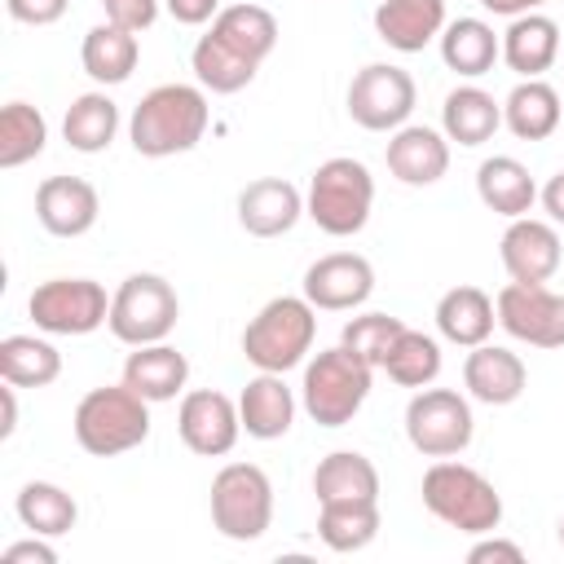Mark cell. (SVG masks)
<instances>
[{
  "mask_svg": "<svg viewBox=\"0 0 564 564\" xmlns=\"http://www.w3.org/2000/svg\"><path fill=\"white\" fill-rule=\"evenodd\" d=\"M207 97L194 84H159L150 88L132 119H128V141L141 159H167V154H185L203 141L207 132Z\"/></svg>",
  "mask_w": 564,
  "mask_h": 564,
  "instance_id": "6da1fadb",
  "label": "cell"
},
{
  "mask_svg": "<svg viewBox=\"0 0 564 564\" xmlns=\"http://www.w3.org/2000/svg\"><path fill=\"white\" fill-rule=\"evenodd\" d=\"M498 128H502V106L494 101V93H485L476 84H463V88L445 93L441 132L449 141H458V145H485Z\"/></svg>",
  "mask_w": 564,
  "mask_h": 564,
  "instance_id": "83f0119b",
  "label": "cell"
},
{
  "mask_svg": "<svg viewBox=\"0 0 564 564\" xmlns=\"http://www.w3.org/2000/svg\"><path fill=\"white\" fill-rule=\"evenodd\" d=\"M375 291V269L357 251H330L304 269V300L326 313L361 308Z\"/></svg>",
  "mask_w": 564,
  "mask_h": 564,
  "instance_id": "5bb4252c",
  "label": "cell"
},
{
  "mask_svg": "<svg viewBox=\"0 0 564 564\" xmlns=\"http://www.w3.org/2000/svg\"><path fill=\"white\" fill-rule=\"evenodd\" d=\"M212 524L229 542H256L273 524V485L256 463H225L212 476Z\"/></svg>",
  "mask_w": 564,
  "mask_h": 564,
  "instance_id": "ba28073f",
  "label": "cell"
},
{
  "mask_svg": "<svg viewBox=\"0 0 564 564\" xmlns=\"http://www.w3.org/2000/svg\"><path fill=\"white\" fill-rule=\"evenodd\" d=\"M238 419H242V432L256 436V441H278L291 432L295 423V392L286 388L282 375L273 370H260L256 379H247L242 397H238Z\"/></svg>",
  "mask_w": 564,
  "mask_h": 564,
  "instance_id": "44dd1931",
  "label": "cell"
},
{
  "mask_svg": "<svg viewBox=\"0 0 564 564\" xmlns=\"http://www.w3.org/2000/svg\"><path fill=\"white\" fill-rule=\"evenodd\" d=\"M317 538L339 555L370 546L379 538V502H322Z\"/></svg>",
  "mask_w": 564,
  "mask_h": 564,
  "instance_id": "e575fe53",
  "label": "cell"
},
{
  "mask_svg": "<svg viewBox=\"0 0 564 564\" xmlns=\"http://www.w3.org/2000/svg\"><path fill=\"white\" fill-rule=\"evenodd\" d=\"M476 419L454 388H419L405 405V436L423 458H458L471 445Z\"/></svg>",
  "mask_w": 564,
  "mask_h": 564,
  "instance_id": "9c48e42d",
  "label": "cell"
},
{
  "mask_svg": "<svg viewBox=\"0 0 564 564\" xmlns=\"http://www.w3.org/2000/svg\"><path fill=\"white\" fill-rule=\"evenodd\" d=\"M75 441L84 454L93 458H115L137 449L150 436V401L141 392H132L128 383H106L79 397L75 405Z\"/></svg>",
  "mask_w": 564,
  "mask_h": 564,
  "instance_id": "7a4b0ae2",
  "label": "cell"
},
{
  "mask_svg": "<svg viewBox=\"0 0 564 564\" xmlns=\"http://www.w3.org/2000/svg\"><path fill=\"white\" fill-rule=\"evenodd\" d=\"M560 57V26L546 13H520L502 31V62L520 79H538Z\"/></svg>",
  "mask_w": 564,
  "mask_h": 564,
  "instance_id": "7402d4cb",
  "label": "cell"
},
{
  "mask_svg": "<svg viewBox=\"0 0 564 564\" xmlns=\"http://www.w3.org/2000/svg\"><path fill=\"white\" fill-rule=\"evenodd\" d=\"M463 388L480 405H511L529 388V370H524V361L511 348H502V344H476L467 352V361H463Z\"/></svg>",
  "mask_w": 564,
  "mask_h": 564,
  "instance_id": "d6986e66",
  "label": "cell"
},
{
  "mask_svg": "<svg viewBox=\"0 0 564 564\" xmlns=\"http://www.w3.org/2000/svg\"><path fill=\"white\" fill-rule=\"evenodd\" d=\"M137 57H141L137 35L115 26V22L93 26L84 35V48H79V62H84L88 79H97V84H123L137 70Z\"/></svg>",
  "mask_w": 564,
  "mask_h": 564,
  "instance_id": "f546056e",
  "label": "cell"
},
{
  "mask_svg": "<svg viewBox=\"0 0 564 564\" xmlns=\"http://www.w3.org/2000/svg\"><path fill=\"white\" fill-rule=\"evenodd\" d=\"M0 401H4V423H0V436H13V427H18V401H13V383H9V388H0Z\"/></svg>",
  "mask_w": 564,
  "mask_h": 564,
  "instance_id": "7dc6e473",
  "label": "cell"
},
{
  "mask_svg": "<svg viewBox=\"0 0 564 564\" xmlns=\"http://www.w3.org/2000/svg\"><path fill=\"white\" fill-rule=\"evenodd\" d=\"M119 132V106L106 97V93H79L70 106H66V119H62V137L70 150L79 154H101Z\"/></svg>",
  "mask_w": 564,
  "mask_h": 564,
  "instance_id": "d6a6232c",
  "label": "cell"
},
{
  "mask_svg": "<svg viewBox=\"0 0 564 564\" xmlns=\"http://www.w3.org/2000/svg\"><path fill=\"white\" fill-rule=\"evenodd\" d=\"M423 507L458 529V533H494L502 524V494L494 489V480H485L476 467L454 463V458H436L423 471Z\"/></svg>",
  "mask_w": 564,
  "mask_h": 564,
  "instance_id": "3957f363",
  "label": "cell"
},
{
  "mask_svg": "<svg viewBox=\"0 0 564 564\" xmlns=\"http://www.w3.org/2000/svg\"><path fill=\"white\" fill-rule=\"evenodd\" d=\"M212 35L225 40L234 53H242L247 62L260 66L273 53V44H278V18L269 9H260V4H229V9L216 13Z\"/></svg>",
  "mask_w": 564,
  "mask_h": 564,
  "instance_id": "4dcf8cb0",
  "label": "cell"
},
{
  "mask_svg": "<svg viewBox=\"0 0 564 564\" xmlns=\"http://www.w3.org/2000/svg\"><path fill=\"white\" fill-rule=\"evenodd\" d=\"M176 317H181V300H176L172 282L159 273H132L110 295V322L106 326L119 344L141 348V344H163L172 335Z\"/></svg>",
  "mask_w": 564,
  "mask_h": 564,
  "instance_id": "52a82bcc",
  "label": "cell"
},
{
  "mask_svg": "<svg viewBox=\"0 0 564 564\" xmlns=\"http://www.w3.org/2000/svg\"><path fill=\"white\" fill-rule=\"evenodd\" d=\"M388 172L401 185H436L449 172V137L427 123H401L383 150Z\"/></svg>",
  "mask_w": 564,
  "mask_h": 564,
  "instance_id": "e0dca14e",
  "label": "cell"
},
{
  "mask_svg": "<svg viewBox=\"0 0 564 564\" xmlns=\"http://www.w3.org/2000/svg\"><path fill=\"white\" fill-rule=\"evenodd\" d=\"M62 375V352L40 335L0 339V379L13 388H48Z\"/></svg>",
  "mask_w": 564,
  "mask_h": 564,
  "instance_id": "1f68e13d",
  "label": "cell"
},
{
  "mask_svg": "<svg viewBox=\"0 0 564 564\" xmlns=\"http://www.w3.org/2000/svg\"><path fill=\"white\" fill-rule=\"evenodd\" d=\"M0 564H57V551L48 546V538L31 533L26 542H13L0 551Z\"/></svg>",
  "mask_w": 564,
  "mask_h": 564,
  "instance_id": "7bdbcfd3",
  "label": "cell"
},
{
  "mask_svg": "<svg viewBox=\"0 0 564 564\" xmlns=\"http://www.w3.org/2000/svg\"><path fill=\"white\" fill-rule=\"evenodd\" d=\"M167 13H172L181 26H203V22H216L220 0H167Z\"/></svg>",
  "mask_w": 564,
  "mask_h": 564,
  "instance_id": "ee69618b",
  "label": "cell"
},
{
  "mask_svg": "<svg viewBox=\"0 0 564 564\" xmlns=\"http://www.w3.org/2000/svg\"><path fill=\"white\" fill-rule=\"evenodd\" d=\"M414 79L392 62H370L348 84V115L366 132H397L414 110Z\"/></svg>",
  "mask_w": 564,
  "mask_h": 564,
  "instance_id": "8fae6325",
  "label": "cell"
},
{
  "mask_svg": "<svg viewBox=\"0 0 564 564\" xmlns=\"http://www.w3.org/2000/svg\"><path fill=\"white\" fill-rule=\"evenodd\" d=\"M560 546H564V520H560Z\"/></svg>",
  "mask_w": 564,
  "mask_h": 564,
  "instance_id": "c3c4849f",
  "label": "cell"
},
{
  "mask_svg": "<svg viewBox=\"0 0 564 564\" xmlns=\"http://www.w3.org/2000/svg\"><path fill=\"white\" fill-rule=\"evenodd\" d=\"M538 198H542V207H546V216L555 220V225H564V172H555L542 189H538Z\"/></svg>",
  "mask_w": 564,
  "mask_h": 564,
  "instance_id": "f6af8a7d",
  "label": "cell"
},
{
  "mask_svg": "<svg viewBox=\"0 0 564 564\" xmlns=\"http://www.w3.org/2000/svg\"><path fill=\"white\" fill-rule=\"evenodd\" d=\"M498 256H502V269L511 273V282H551L564 260V247H560L555 225L516 216L498 242Z\"/></svg>",
  "mask_w": 564,
  "mask_h": 564,
  "instance_id": "2e32d148",
  "label": "cell"
},
{
  "mask_svg": "<svg viewBox=\"0 0 564 564\" xmlns=\"http://www.w3.org/2000/svg\"><path fill=\"white\" fill-rule=\"evenodd\" d=\"M313 494L322 502H379V471L357 449H335L313 471Z\"/></svg>",
  "mask_w": 564,
  "mask_h": 564,
  "instance_id": "4316f807",
  "label": "cell"
},
{
  "mask_svg": "<svg viewBox=\"0 0 564 564\" xmlns=\"http://www.w3.org/2000/svg\"><path fill=\"white\" fill-rule=\"evenodd\" d=\"M106 4V22L123 26V31H150L159 18V0H101Z\"/></svg>",
  "mask_w": 564,
  "mask_h": 564,
  "instance_id": "ab89813d",
  "label": "cell"
},
{
  "mask_svg": "<svg viewBox=\"0 0 564 564\" xmlns=\"http://www.w3.org/2000/svg\"><path fill=\"white\" fill-rule=\"evenodd\" d=\"M560 93L546 79H520L507 101H502V123L520 137V141H546L560 128Z\"/></svg>",
  "mask_w": 564,
  "mask_h": 564,
  "instance_id": "f1b7e54d",
  "label": "cell"
},
{
  "mask_svg": "<svg viewBox=\"0 0 564 564\" xmlns=\"http://www.w3.org/2000/svg\"><path fill=\"white\" fill-rule=\"evenodd\" d=\"M26 313L44 335H93L110 322V295L93 278H48L31 291Z\"/></svg>",
  "mask_w": 564,
  "mask_h": 564,
  "instance_id": "30bf717a",
  "label": "cell"
},
{
  "mask_svg": "<svg viewBox=\"0 0 564 564\" xmlns=\"http://www.w3.org/2000/svg\"><path fill=\"white\" fill-rule=\"evenodd\" d=\"M370 375H375V366L366 357H357L348 344L322 348L304 366V383H300V401H304L308 419L317 427H344V423H352V414L370 397Z\"/></svg>",
  "mask_w": 564,
  "mask_h": 564,
  "instance_id": "5b68a950",
  "label": "cell"
},
{
  "mask_svg": "<svg viewBox=\"0 0 564 564\" xmlns=\"http://www.w3.org/2000/svg\"><path fill=\"white\" fill-rule=\"evenodd\" d=\"M189 66H194V75H198V84L203 88H212V93H242L251 79H256V62H247L242 53H234L225 40H216L212 31L194 44V53H189Z\"/></svg>",
  "mask_w": 564,
  "mask_h": 564,
  "instance_id": "d590c367",
  "label": "cell"
},
{
  "mask_svg": "<svg viewBox=\"0 0 564 564\" xmlns=\"http://www.w3.org/2000/svg\"><path fill=\"white\" fill-rule=\"evenodd\" d=\"M70 0H4L9 18L22 22V26H53L62 13H66Z\"/></svg>",
  "mask_w": 564,
  "mask_h": 564,
  "instance_id": "60d3db41",
  "label": "cell"
},
{
  "mask_svg": "<svg viewBox=\"0 0 564 564\" xmlns=\"http://www.w3.org/2000/svg\"><path fill=\"white\" fill-rule=\"evenodd\" d=\"M101 216V198L84 176H44L35 189V220L53 238H84Z\"/></svg>",
  "mask_w": 564,
  "mask_h": 564,
  "instance_id": "9a60e30c",
  "label": "cell"
},
{
  "mask_svg": "<svg viewBox=\"0 0 564 564\" xmlns=\"http://www.w3.org/2000/svg\"><path fill=\"white\" fill-rule=\"evenodd\" d=\"M317 339V308L304 295H273L242 330V357L256 370L286 375L308 357Z\"/></svg>",
  "mask_w": 564,
  "mask_h": 564,
  "instance_id": "8992f818",
  "label": "cell"
},
{
  "mask_svg": "<svg viewBox=\"0 0 564 564\" xmlns=\"http://www.w3.org/2000/svg\"><path fill=\"white\" fill-rule=\"evenodd\" d=\"M176 432L181 441L203 454V458H220L238 445L242 436V419H238V401H229L225 392L216 388H194L181 397V410H176Z\"/></svg>",
  "mask_w": 564,
  "mask_h": 564,
  "instance_id": "4fadbf2b",
  "label": "cell"
},
{
  "mask_svg": "<svg viewBox=\"0 0 564 564\" xmlns=\"http://www.w3.org/2000/svg\"><path fill=\"white\" fill-rule=\"evenodd\" d=\"M13 511H18L22 529H31V533H40V538H62V533H70L75 520H79L75 498H70L62 485H53V480H31V485H22Z\"/></svg>",
  "mask_w": 564,
  "mask_h": 564,
  "instance_id": "836d02e7",
  "label": "cell"
},
{
  "mask_svg": "<svg viewBox=\"0 0 564 564\" xmlns=\"http://www.w3.org/2000/svg\"><path fill=\"white\" fill-rule=\"evenodd\" d=\"M467 560H471V564H524V551H520L516 542H507V538L480 533V542L467 551Z\"/></svg>",
  "mask_w": 564,
  "mask_h": 564,
  "instance_id": "b9f144b4",
  "label": "cell"
},
{
  "mask_svg": "<svg viewBox=\"0 0 564 564\" xmlns=\"http://www.w3.org/2000/svg\"><path fill=\"white\" fill-rule=\"evenodd\" d=\"M375 207V176L361 159H326L317 163V172L308 176V194H304V216L330 234V238H352L366 229Z\"/></svg>",
  "mask_w": 564,
  "mask_h": 564,
  "instance_id": "277c9868",
  "label": "cell"
},
{
  "mask_svg": "<svg viewBox=\"0 0 564 564\" xmlns=\"http://www.w3.org/2000/svg\"><path fill=\"white\" fill-rule=\"evenodd\" d=\"M405 330V322L401 317H388V313H361V317H352L348 326H344V339L339 344H348L357 357H366L370 366H383V357L392 352V344H397V335Z\"/></svg>",
  "mask_w": 564,
  "mask_h": 564,
  "instance_id": "f35d334b",
  "label": "cell"
},
{
  "mask_svg": "<svg viewBox=\"0 0 564 564\" xmlns=\"http://www.w3.org/2000/svg\"><path fill=\"white\" fill-rule=\"evenodd\" d=\"M546 0H480V9L498 13V18H520V13H538Z\"/></svg>",
  "mask_w": 564,
  "mask_h": 564,
  "instance_id": "bcb514c9",
  "label": "cell"
},
{
  "mask_svg": "<svg viewBox=\"0 0 564 564\" xmlns=\"http://www.w3.org/2000/svg\"><path fill=\"white\" fill-rule=\"evenodd\" d=\"M502 57V35L485 22V18H454L441 31V62L463 75V79H480L485 70H494V62Z\"/></svg>",
  "mask_w": 564,
  "mask_h": 564,
  "instance_id": "603a6c76",
  "label": "cell"
},
{
  "mask_svg": "<svg viewBox=\"0 0 564 564\" xmlns=\"http://www.w3.org/2000/svg\"><path fill=\"white\" fill-rule=\"evenodd\" d=\"M476 194L489 212L516 220V216H529L533 203H538V185L529 176V167L511 154H494L476 167Z\"/></svg>",
  "mask_w": 564,
  "mask_h": 564,
  "instance_id": "cb8c5ba5",
  "label": "cell"
},
{
  "mask_svg": "<svg viewBox=\"0 0 564 564\" xmlns=\"http://www.w3.org/2000/svg\"><path fill=\"white\" fill-rule=\"evenodd\" d=\"M185 379H189V361L172 344H141L123 361V383L132 392H141L150 405L154 401H172L185 388Z\"/></svg>",
  "mask_w": 564,
  "mask_h": 564,
  "instance_id": "484cf974",
  "label": "cell"
},
{
  "mask_svg": "<svg viewBox=\"0 0 564 564\" xmlns=\"http://www.w3.org/2000/svg\"><path fill=\"white\" fill-rule=\"evenodd\" d=\"M445 31V0H379L375 35L397 53H423Z\"/></svg>",
  "mask_w": 564,
  "mask_h": 564,
  "instance_id": "ffe728a7",
  "label": "cell"
},
{
  "mask_svg": "<svg viewBox=\"0 0 564 564\" xmlns=\"http://www.w3.org/2000/svg\"><path fill=\"white\" fill-rule=\"evenodd\" d=\"M383 370H388V379L401 383V388H427V383H436V375H441V344H436L432 335L405 326V330L397 335L392 352L383 357Z\"/></svg>",
  "mask_w": 564,
  "mask_h": 564,
  "instance_id": "74e56055",
  "label": "cell"
},
{
  "mask_svg": "<svg viewBox=\"0 0 564 564\" xmlns=\"http://www.w3.org/2000/svg\"><path fill=\"white\" fill-rule=\"evenodd\" d=\"M304 216V194L282 176H260L238 194V225L251 238H282Z\"/></svg>",
  "mask_w": 564,
  "mask_h": 564,
  "instance_id": "ac0fdd59",
  "label": "cell"
},
{
  "mask_svg": "<svg viewBox=\"0 0 564 564\" xmlns=\"http://www.w3.org/2000/svg\"><path fill=\"white\" fill-rule=\"evenodd\" d=\"M494 322H498V308L480 286H454L436 300V330L458 348L489 344Z\"/></svg>",
  "mask_w": 564,
  "mask_h": 564,
  "instance_id": "d4e9b609",
  "label": "cell"
},
{
  "mask_svg": "<svg viewBox=\"0 0 564 564\" xmlns=\"http://www.w3.org/2000/svg\"><path fill=\"white\" fill-rule=\"evenodd\" d=\"M498 326L529 348H564V295L546 282H507L494 300Z\"/></svg>",
  "mask_w": 564,
  "mask_h": 564,
  "instance_id": "7c38bea8",
  "label": "cell"
},
{
  "mask_svg": "<svg viewBox=\"0 0 564 564\" xmlns=\"http://www.w3.org/2000/svg\"><path fill=\"white\" fill-rule=\"evenodd\" d=\"M44 141H48V123L35 106L9 101L0 110V167H22V163L40 159Z\"/></svg>",
  "mask_w": 564,
  "mask_h": 564,
  "instance_id": "8d00e7d4",
  "label": "cell"
}]
</instances>
